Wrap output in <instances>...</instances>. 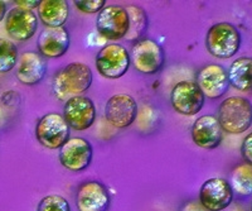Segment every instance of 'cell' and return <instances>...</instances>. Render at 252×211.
Wrapping results in <instances>:
<instances>
[{
  "mask_svg": "<svg viewBox=\"0 0 252 211\" xmlns=\"http://www.w3.org/2000/svg\"><path fill=\"white\" fill-rule=\"evenodd\" d=\"M130 55V62L136 71L145 75L159 72L165 64V53L159 43L149 38L135 42Z\"/></svg>",
  "mask_w": 252,
  "mask_h": 211,
  "instance_id": "277c9868",
  "label": "cell"
},
{
  "mask_svg": "<svg viewBox=\"0 0 252 211\" xmlns=\"http://www.w3.org/2000/svg\"><path fill=\"white\" fill-rule=\"evenodd\" d=\"M94 80L92 71L82 62H71L55 73L52 80V93L58 100H68L81 96L90 89Z\"/></svg>",
  "mask_w": 252,
  "mask_h": 211,
  "instance_id": "6da1fadb",
  "label": "cell"
},
{
  "mask_svg": "<svg viewBox=\"0 0 252 211\" xmlns=\"http://www.w3.org/2000/svg\"><path fill=\"white\" fill-rule=\"evenodd\" d=\"M38 18L46 27H63L69 15V6L66 0H42L37 8Z\"/></svg>",
  "mask_w": 252,
  "mask_h": 211,
  "instance_id": "d6986e66",
  "label": "cell"
},
{
  "mask_svg": "<svg viewBox=\"0 0 252 211\" xmlns=\"http://www.w3.org/2000/svg\"><path fill=\"white\" fill-rule=\"evenodd\" d=\"M190 134L194 144L202 149H215L223 139V130L215 115L199 116L193 123Z\"/></svg>",
  "mask_w": 252,
  "mask_h": 211,
  "instance_id": "e0dca14e",
  "label": "cell"
},
{
  "mask_svg": "<svg viewBox=\"0 0 252 211\" xmlns=\"http://www.w3.org/2000/svg\"><path fill=\"white\" fill-rule=\"evenodd\" d=\"M182 211H207V210L199 203L190 201V203H187L186 205L183 206Z\"/></svg>",
  "mask_w": 252,
  "mask_h": 211,
  "instance_id": "f1b7e54d",
  "label": "cell"
},
{
  "mask_svg": "<svg viewBox=\"0 0 252 211\" xmlns=\"http://www.w3.org/2000/svg\"><path fill=\"white\" fill-rule=\"evenodd\" d=\"M73 4L80 12L86 13V14L100 13L106 6L105 0H76L73 1Z\"/></svg>",
  "mask_w": 252,
  "mask_h": 211,
  "instance_id": "484cf974",
  "label": "cell"
},
{
  "mask_svg": "<svg viewBox=\"0 0 252 211\" xmlns=\"http://www.w3.org/2000/svg\"><path fill=\"white\" fill-rule=\"evenodd\" d=\"M69 43L71 38L64 27H46L38 35L37 48L43 58H60L66 55Z\"/></svg>",
  "mask_w": 252,
  "mask_h": 211,
  "instance_id": "9a60e30c",
  "label": "cell"
},
{
  "mask_svg": "<svg viewBox=\"0 0 252 211\" xmlns=\"http://www.w3.org/2000/svg\"><path fill=\"white\" fill-rule=\"evenodd\" d=\"M63 118L71 129L81 132L92 127L96 119V107L87 96H73L63 107Z\"/></svg>",
  "mask_w": 252,
  "mask_h": 211,
  "instance_id": "7c38bea8",
  "label": "cell"
},
{
  "mask_svg": "<svg viewBox=\"0 0 252 211\" xmlns=\"http://www.w3.org/2000/svg\"><path fill=\"white\" fill-rule=\"evenodd\" d=\"M6 15V4L0 0V22L3 21Z\"/></svg>",
  "mask_w": 252,
  "mask_h": 211,
  "instance_id": "f546056e",
  "label": "cell"
},
{
  "mask_svg": "<svg viewBox=\"0 0 252 211\" xmlns=\"http://www.w3.org/2000/svg\"><path fill=\"white\" fill-rule=\"evenodd\" d=\"M251 211H252V201H251Z\"/></svg>",
  "mask_w": 252,
  "mask_h": 211,
  "instance_id": "4dcf8cb0",
  "label": "cell"
},
{
  "mask_svg": "<svg viewBox=\"0 0 252 211\" xmlns=\"http://www.w3.org/2000/svg\"><path fill=\"white\" fill-rule=\"evenodd\" d=\"M37 26L38 18L33 10L15 6L5 15V31L9 37L15 41L23 42L31 39L35 35Z\"/></svg>",
  "mask_w": 252,
  "mask_h": 211,
  "instance_id": "4fadbf2b",
  "label": "cell"
},
{
  "mask_svg": "<svg viewBox=\"0 0 252 211\" xmlns=\"http://www.w3.org/2000/svg\"><path fill=\"white\" fill-rule=\"evenodd\" d=\"M241 35L233 24L227 22L213 24L206 35V48L216 58H231L238 52Z\"/></svg>",
  "mask_w": 252,
  "mask_h": 211,
  "instance_id": "3957f363",
  "label": "cell"
},
{
  "mask_svg": "<svg viewBox=\"0 0 252 211\" xmlns=\"http://www.w3.org/2000/svg\"><path fill=\"white\" fill-rule=\"evenodd\" d=\"M203 93L194 81H181L174 85L170 93V103L177 113L192 116L199 113L204 105Z\"/></svg>",
  "mask_w": 252,
  "mask_h": 211,
  "instance_id": "ba28073f",
  "label": "cell"
},
{
  "mask_svg": "<svg viewBox=\"0 0 252 211\" xmlns=\"http://www.w3.org/2000/svg\"><path fill=\"white\" fill-rule=\"evenodd\" d=\"M94 64L102 77L118 80L127 72L131 62L129 52L123 44L111 43L106 44L98 51Z\"/></svg>",
  "mask_w": 252,
  "mask_h": 211,
  "instance_id": "5b68a950",
  "label": "cell"
},
{
  "mask_svg": "<svg viewBox=\"0 0 252 211\" xmlns=\"http://www.w3.org/2000/svg\"><path fill=\"white\" fill-rule=\"evenodd\" d=\"M233 196L235 194L227 179L213 177L201 186L198 199L207 211H222L232 204Z\"/></svg>",
  "mask_w": 252,
  "mask_h": 211,
  "instance_id": "9c48e42d",
  "label": "cell"
},
{
  "mask_svg": "<svg viewBox=\"0 0 252 211\" xmlns=\"http://www.w3.org/2000/svg\"><path fill=\"white\" fill-rule=\"evenodd\" d=\"M229 85L242 93L252 91V57H240L231 64L227 72Z\"/></svg>",
  "mask_w": 252,
  "mask_h": 211,
  "instance_id": "ffe728a7",
  "label": "cell"
},
{
  "mask_svg": "<svg viewBox=\"0 0 252 211\" xmlns=\"http://www.w3.org/2000/svg\"><path fill=\"white\" fill-rule=\"evenodd\" d=\"M141 109H143L141 111L138 110V115H136L139 128H140V130L153 129L158 120V110H155V107L149 106V105H144Z\"/></svg>",
  "mask_w": 252,
  "mask_h": 211,
  "instance_id": "d4e9b609",
  "label": "cell"
},
{
  "mask_svg": "<svg viewBox=\"0 0 252 211\" xmlns=\"http://www.w3.org/2000/svg\"><path fill=\"white\" fill-rule=\"evenodd\" d=\"M76 205L78 211H107L110 206L109 191L98 181H87L78 187Z\"/></svg>",
  "mask_w": 252,
  "mask_h": 211,
  "instance_id": "2e32d148",
  "label": "cell"
},
{
  "mask_svg": "<svg viewBox=\"0 0 252 211\" xmlns=\"http://www.w3.org/2000/svg\"><path fill=\"white\" fill-rule=\"evenodd\" d=\"M136 100L129 94H116L106 102L105 118L116 129H125L136 120L138 115Z\"/></svg>",
  "mask_w": 252,
  "mask_h": 211,
  "instance_id": "30bf717a",
  "label": "cell"
},
{
  "mask_svg": "<svg viewBox=\"0 0 252 211\" xmlns=\"http://www.w3.org/2000/svg\"><path fill=\"white\" fill-rule=\"evenodd\" d=\"M18 62V49L13 42L0 38V73L12 71Z\"/></svg>",
  "mask_w": 252,
  "mask_h": 211,
  "instance_id": "603a6c76",
  "label": "cell"
},
{
  "mask_svg": "<svg viewBox=\"0 0 252 211\" xmlns=\"http://www.w3.org/2000/svg\"><path fill=\"white\" fill-rule=\"evenodd\" d=\"M229 185L233 194L238 197H249L252 195V166L244 163L233 168L229 177Z\"/></svg>",
  "mask_w": 252,
  "mask_h": 211,
  "instance_id": "44dd1931",
  "label": "cell"
},
{
  "mask_svg": "<svg viewBox=\"0 0 252 211\" xmlns=\"http://www.w3.org/2000/svg\"><path fill=\"white\" fill-rule=\"evenodd\" d=\"M198 87L207 99H220L229 87L227 71L220 65H207L199 70L197 75Z\"/></svg>",
  "mask_w": 252,
  "mask_h": 211,
  "instance_id": "5bb4252c",
  "label": "cell"
},
{
  "mask_svg": "<svg viewBox=\"0 0 252 211\" xmlns=\"http://www.w3.org/2000/svg\"><path fill=\"white\" fill-rule=\"evenodd\" d=\"M96 29L101 37L118 41L129 32V15L124 6L106 5L97 14Z\"/></svg>",
  "mask_w": 252,
  "mask_h": 211,
  "instance_id": "52a82bcc",
  "label": "cell"
},
{
  "mask_svg": "<svg viewBox=\"0 0 252 211\" xmlns=\"http://www.w3.org/2000/svg\"><path fill=\"white\" fill-rule=\"evenodd\" d=\"M71 128L63 115L49 113L43 115L35 125V138L47 149H60L69 139Z\"/></svg>",
  "mask_w": 252,
  "mask_h": 211,
  "instance_id": "8992f818",
  "label": "cell"
},
{
  "mask_svg": "<svg viewBox=\"0 0 252 211\" xmlns=\"http://www.w3.org/2000/svg\"><path fill=\"white\" fill-rule=\"evenodd\" d=\"M37 211H71V206L61 195H48L40 200Z\"/></svg>",
  "mask_w": 252,
  "mask_h": 211,
  "instance_id": "cb8c5ba5",
  "label": "cell"
},
{
  "mask_svg": "<svg viewBox=\"0 0 252 211\" xmlns=\"http://www.w3.org/2000/svg\"><path fill=\"white\" fill-rule=\"evenodd\" d=\"M38 5H39L38 0H18V1H15V6L26 9V10H32V9L38 8Z\"/></svg>",
  "mask_w": 252,
  "mask_h": 211,
  "instance_id": "83f0119b",
  "label": "cell"
},
{
  "mask_svg": "<svg viewBox=\"0 0 252 211\" xmlns=\"http://www.w3.org/2000/svg\"><path fill=\"white\" fill-rule=\"evenodd\" d=\"M126 12L129 15V32L126 35L127 39H138L143 38L144 33L148 29V14L140 6L130 5L127 6Z\"/></svg>",
  "mask_w": 252,
  "mask_h": 211,
  "instance_id": "7402d4cb",
  "label": "cell"
},
{
  "mask_svg": "<svg viewBox=\"0 0 252 211\" xmlns=\"http://www.w3.org/2000/svg\"><path fill=\"white\" fill-rule=\"evenodd\" d=\"M218 123L223 132L241 134L252 124V104L249 99L231 96L224 99L218 107Z\"/></svg>",
  "mask_w": 252,
  "mask_h": 211,
  "instance_id": "7a4b0ae2",
  "label": "cell"
},
{
  "mask_svg": "<svg viewBox=\"0 0 252 211\" xmlns=\"http://www.w3.org/2000/svg\"><path fill=\"white\" fill-rule=\"evenodd\" d=\"M241 154L244 157L245 162L252 166V132L245 137L244 142L241 144Z\"/></svg>",
  "mask_w": 252,
  "mask_h": 211,
  "instance_id": "4316f807",
  "label": "cell"
},
{
  "mask_svg": "<svg viewBox=\"0 0 252 211\" xmlns=\"http://www.w3.org/2000/svg\"><path fill=\"white\" fill-rule=\"evenodd\" d=\"M92 156L94 150L91 143L81 137L69 138L60 148L58 153L61 165L71 172H81L86 170L91 163Z\"/></svg>",
  "mask_w": 252,
  "mask_h": 211,
  "instance_id": "8fae6325",
  "label": "cell"
},
{
  "mask_svg": "<svg viewBox=\"0 0 252 211\" xmlns=\"http://www.w3.org/2000/svg\"><path fill=\"white\" fill-rule=\"evenodd\" d=\"M47 73V62L39 53L28 51L18 57L17 78L27 86L39 84Z\"/></svg>",
  "mask_w": 252,
  "mask_h": 211,
  "instance_id": "ac0fdd59",
  "label": "cell"
}]
</instances>
